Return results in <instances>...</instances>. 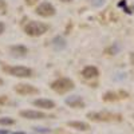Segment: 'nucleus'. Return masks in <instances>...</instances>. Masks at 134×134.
Wrapping results in <instances>:
<instances>
[{
  "mask_svg": "<svg viewBox=\"0 0 134 134\" xmlns=\"http://www.w3.org/2000/svg\"><path fill=\"white\" fill-rule=\"evenodd\" d=\"M19 114H20V117H23L26 119H43V118H47V115L44 113L36 111V110H21Z\"/></svg>",
  "mask_w": 134,
  "mask_h": 134,
  "instance_id": "7",
  "label": "nucleus"
},
{
  "mask_svg": "<svg viewBox=\"0 0 134 134\" xmlns=\"http://www.w3.org/2000/svg\"><path fill=\"white\" fill-rule=\"evenodd\" d=\"M35 12L39 15V16H43V18H50V16H54L55 15V7L48 3V2H44V3H40L36 9H35Z\"/></svg>",
  "mask_w": 134,
  "mask_h": 134,
  "instance_id": "5",
  "label": "nucleus"
},
{
  "mask_svg": "<svg viewBox=\"0 0 134 134\" xmlns=\"http://www.w3.org/2000/svg\"><path fill=\"white\" fill-rule=\"evenodd\" d=\"M67 125H69L70 127H74V129H76V130H82V131L90 129L88 124H86V122H81V121H70Z\"/></svg>",
  "mask_w": 134,
  "mask_h": 134,
  "instance_id": "12",
  "label": "nucleus"
},
{
  "mask_svg": "<svg viewBox=\"0 0 134 134\" xmlns=\"http://www.w3.org/2000/svg\"><path fill=\"white\" fill-rule=\"evenodd\" d=\"M9 51L14 55H16V57H24L28 50L24 46H14V47H9Z\"/></svg>",
  "mask_w": 134,
  "mask_h": 134,
  "instance_id": "13",
  "label": "nucleus"
},
{
  "mask_svg": "<svg viewBox=\"0 0 134 134\" xmlns=\"http://www.w3.org/2000/svg\"><path fill=\"white\" fill-rule=\"evenodd\" d=\"M48 30V26L40 21H30L24 27V32L30 36H40Z\"/></svg>",
  "mask_w": 134,
  "mask_h": 134,
  "instance_id": "2",
  "label": "nucleus"
},
{
  "mask_svg": "<svg viewBox=\"0 0 134 134\" xmlns=\"http://www.w3.org/2000/svg\"><path fill=\"white\" fill-rule=\"evenodd\" d=\"M54 47L57 50H63L66 47V40L62 36H57L54 39Z\"/></svg>",
  "mask_w": 134,
  "mask_h": 134,
  "instance_id": "14",
  "label": "nucleus"
},
{
  "mask_svg": "<svg viewBox=\"0 0 134 134\" xmlns=\"http://www.w3.org/2000/svg\"><path fill=\"white\" fill-rule=\"evenodd\" d=\"M14 124H15V119L9 118V117H3V118H0V125L9 126V125H14Z\"/></svg>",
  "mask_w": 134,
  "mask_h": 134,
  "instance_id": "15",
  "label": "nucleus"
},
{
  "mask_svg": "<svg viewBox=\"0 0 134 134\" xmlns=\"http://www.w3.org/2000/svg\"><path fill=\"white\" fill-rule=\"evenodd\" d=\"M15 90L20 95H31V94H38L39 93V90L36 87H34V86H31L28 83H19V85H16Z\"/></svg>",
  "mask_w": 134,
  "mask_h": 134,
  "instance_id": "6",
  "label": "nucleus"
},
{
  "mask_svg": "<svg viewBox=\"0 0 134 134\" xmlns=\"http://www.w3.org/2000/svg\"><path fill=\"white\" fill-rule=\"evenodd\" d=\"M0 134H7V130H0Z\"/></svg>",
  "mask_w": 134,
  "mask_h": 134,
  "instance_id": "20",
  "label": "nucleus"
},
{
  "mask_svg": "<svg viewBox=\"0 0 134 134\" xmlns=\"http://www.w3.org/2000/svg\"><path fill=\"white\" fill-rule=\"evenodd\" d=\"M82 75L86 78V79H91V78H95V76L99 75V71H98V69L95 66H87V67L83 69Z\"/></svg>",
  "mask_w": 134,
  "mask_h": 134,
  "instance_id": "10",
  "label": "nucleus"
},
{
  "mask_svg": "<svg viewBox=\"0 0 134 134\" xmlns=\"http://www.w3.org/2000/svg\"><path fill=\"white\" fill-rule=\"evenodd\" d=\"M87 118H90L91 121H99V122H119L122 119L121 114L109 113V111H93V113L87 114Z\"/></svg>",
  "mask_w": 134,
  "mask_h": 134,
  "instance_id": "1",
  "label": "nucleus"
},
{
  "mask_svg": "<svg viewBox=\"0 0 134 134\" xmlns=\"http://www.w3.org/2000/svg\"><path fill=\"white\" fill-rule=\"evenodd\" d=\"M51 88L59 94H66L74 88V82L69 78H60V79L51 83Z\"/></svg>",
  "mask_w": 134,
  "mask_h": 134,
  "instance_id": "3",
  "label": "nucleus"
},
{
  "mask_svg": "<svg viewBox=\"0 0 134 134\" xmlns=\"http://www.w3.org/2000/svg\"><path fill=\"white\" fill-rule=\"evenodd\" d=\"M66 103L69 105L70 107H74V109H82L85 107V102H83V99L81 97H78V95H72V97H69V98H66Z\"/></svg>",
  "mask_w": 134,
  "mask_h": 134,
  "instance_id": "8",
  "label": "nucleus"
},
{
  "mask_svg": "<svg viewBox=\"0 0 134 134\" xmlns=\"http://www.w3.org/2000/svg\"><path fill=\"white\" fill-rule=\"evenodd\" d=\"M4 30H5V26H4V23H2V21H0V35H2V34L4 32Z\"/></svg>",
  "mask_w": 134,
  "mask_h": 134,
  "instance_id": "18",
  "label": "nucleus"
},
{
  "mask_svg": "<svg viewBox=\"0 0 134 134\" xmlns=\"http://www.w3.org/2000/svg\"><path fill=\"white\" fill-rule=\"evenodd\" d=\"M4 71L18 78H30L32 75V70L28 69V67H23V66H14V67L5 66Z\"/></svg>",
  "mask_w": 134,
  "mask_h": 134,
  "instance_id": "4",
  "label": "nucleus"
},
{
  "mask_svg": "<svg viewBox=\"0 0 134 134\" xmlns=\"http://www.w3.org/2000/svg\"><path fill=\"white\" fill-rule=\"evenodd\" d=\"M36 2H38V0H26V3H27L28 5H34Z\"/></svg>",
  "mask_w": 134,
  "mask_h": 134,
  "instance_id": "19",
  "label": "nucleus"
},
{
  "mask_svg": "<svg viewBox=\"0 0 134 134\" xmlns=\"http://www.w3.org/2000/svg\"><path fill=\"white\" fill-rule=\"evenodd\" d=\"M34 105H35L36 107H40V109H54L55 107V102L51 99H36V100H34Z\"/></svg>",
  "mask_w": 134,
  "mask_h": 134,
  "instance_id": "9",
  "label": "nucleus"
},
{
  "mask_svg": "<svg viewBox=\"0 0 134 134\" xmlns=\"http://www.w3.org/2000/svg\"><path fill=\"white\" fill-rule=\"evenodd\" d=\"M35 130L39 133H50V129H43V127H35Z\"/></svg>",
  "mask_w": 134,
  "mask_h": 134,
  "instance_id": "17",
  "label": "nucleus"
},
{
  "mask_svg": "<svg viewBox=\"0 0 134 134\" xmlns=\"http://www.w3.org/2000/svg\"><path fill=\"white\" fill-rule=\"evenodd\" d=\"M7 11V3L4 0H0V14H5Z\"/></svg>",
  "mask_w": 134,
  "mask_h": 134,
  "instance_id": "16",
  "label": "nucleus"
},
{
  "mask_svg": "<svg viewBox=\"0 0 134 134\" xmlns=\"http://www.w3.org/2000/svg\"><path fill=\"white\" fill-rule=\"evenodd\" d=\"M63 2H70V0H63Z\"/></svg>",
  "mask_w": 134,
  "mask_h": 134,
  "instance_id": "21",
  "label": "nucleus"
},
{
  "mask_svg": "<svg viewBox=\"0 0 134 134\" xmlns=\"http://www.w3.org/2000/svg\"><path fill=\"white\" fill-rule=\"evenodd\" d=\"M127 97V93H106L103 95V100L106 102H111V100H118L121 98H126Z\"/></svg>",
  "mask_w": 134,
  "mask_h": 134,
  "instance_id": "11",
  "label": "nucleus"
}]
</instances>
